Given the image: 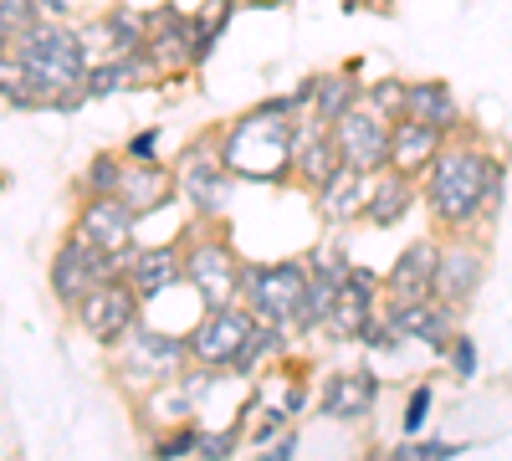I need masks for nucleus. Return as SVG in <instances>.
Returning a JSON list of instances; mask_svg holds the SVG:
<instances>
[{"mask_svg": "<svg viewBox=\"0 0 512 461\" xmlns=\"http://www.w3.org/2000/svg\"><path fill=\"white\" fill-rule=\"evenodd\" d=\"M420 195L431 205V216L461 236L472 221H482L487 211L502 205V180H507V164L497 154H487L482 144H441L431 170L420 175Z\"/></svg>", "mask_w": 512, "mask_h": 461, "instance_id": "nucleus-1", "label": "nucleus"}, {"mask_svg": "<svg viewBox=\"0 0 512 461\" xmlns=\"http://www.w3.org/2000/svg\"><path fill=\"white\" fill-rule=\"evenodd\" d=\"M297 103L292 98H272V103H256L246 108L236 123L216 134L221 144V159L236 180H251V185H277L292 175V123Z\"/></svg>", "mask_w": 512, "mask_h": 461, "instance_id": "nucleus-2", "label": "nucleus"}, {"mask_svg": "<svg viewBox=\"0 0 512 461\" xmlns=\"http://www.w3.org/2000/svg\"><path fill=\"white\" fill-rule=\"evenodd\" d=\"M11 52L21 57V67L41 82V93H47V108L67 93H82V77H88V47H82V36L72 21H57V16H36L16 41Z\"/></svg>", "mask_w": 512, "mask_h": 461, "instance_id": "nucleus-3", "label": "nucleus"}, {"mask_svg": "<svg viewBox=\"0 0 512 461\" xmlns=\"http://www.w3.org/2000/svg\"><path fill=\"white\" fill-rule=\"evenodd\" d=\"M313 267L308 257L297 262H246L241 267V308L256 323H272V328H292L297 298H303Z\"/></svg>", "mask_w": 512, "mask_h": 461, "instance_id": "nucleus-4", "label": "nucleus"}, {"mask_svg": "<svg viewBox=\"0 0 512 461\" xmlns=\"http://www.w3.org/2000/svg\"><path fill=\"white\" fill-rule=\"evenodd\" d=\"M118 349V380L128 385V390H154V385H169V380H180L185 374V364H190V344L185 339H169V333H159V328H128L123 339L113 344Z\"/></svg>", "mask_w": 512, "mask_h": 461, "instance_id": "nucleus-5", "label": "nucleus"}, {"mask_svg": "<svg viewBox=\"0 0 512 461\" xmlns=\"http://www.w3.org/2000/svg\"><path fill=\"white\" fill-rule=\"evenodd\" d=\"M175 185H180V195L195 205V211H200L205 221L226 216L231 190H236V175L226 170L216 134H210V139H195V144L180 154V164H175Z\"/></svg>", "mask_w": 512, "mask_h": 461, "instance_id": "nucleus-6", "label": "nucleus"}, {"mask_svg": "<svg viewBox=\"0 0 512 461\" xmlns=\"http://www.w3.org/2000/svg\"><path fill=\"white\" fill-rule=\"evenodd\" d=\"M180 267H185V282L200 292L205 308H231L241 303V257L221 241V236H200L180 251Z\"/></svg>", "mask_w": 512, "mask_h": 461, "instance_id": "nucleus-7", "label": "nucleus"}, {"mask_svg": "<svg viewBox=\"0 0 512 461\" xmlns=\"http://www.w3.org/2000/svg\"><path fill=\"white\" fill-rule=\"evenodd\" d=\"M113 277H123V257H118V251L88 246L82 236H67L57 246V257H52V292H57L62 308H77L93 287H103Z\"/></svg>", "mask_w": 512, "mask_h": 461, "instance_id": "nucleus-8", "label": "nucleus"}, {"mask_svg": "<svg viewBox=\"0 0 512 461\" xmlns=\"http://www.w3.org/2000/svg\"><path fill=\"white\" fill-rule=\"evenodd\" d=\"M251 328H256V318L241 308V303H231V308H205V318L190 328V364H200V369H236V359H241V349H246V339H251Z\"/></svg>", "mask_w": 512, "mask_h": 461, "instance_id": "nucleus-9", "label": "nucleus"}, {"mask_svg": "<svg viewBox=\"0 0 512 461\" xmlns=\"http://www.w3.org/2000/svg\"><path fill=\"white\" fill-rule=\"evenodd\" d=\"M333 144H338V159L359 175H379L390 170V123H384L374 108H354L333 123Z\"/></svg>", "mask_w": 512, "mask_h": 461, "instance_id": "nucleus-10", "label": "nucleus"}, {"mask_svg": "<svg viewBox=\"0 0 512 461\" xmlns=\"http://www.w3.org/2000/svg\"><path fill=\"white\" fill-rule=\"evenodd\" d=\"M72 318L82 323V333H88V339H98V344H118L123 333L139 323V292L128 287L123 277H113V282L93 287L88 298L72 308Z\"/></svg>", "mask_w": 512, "mask_h": 461, "instance_id": "nucleus-11", "label": "nucleus"}, {"mask_svg": "<svg viewBox=\"0 0 512 461\" xmlns=\"http://www.w3.org/2000/svg\"><path fill=\"white\" fill-rule=\"evenodd\" d=\"M384 318H390V328L400 333V339L431 344L436 354H446L451 339H456V308L441 303V298H395L390 308H384Z\"/></svg>", "mask_w": 512, "mask_h": 461, "instance_id": "nucleus-12", "label": "nucleus"}, {"mask_svg": "<svg viewBox=\"0 0 512 461\" xmlns=\"http://www.w3.org/2000/svg\"><path fill=\"white\" fill-rule=\"evenodd\" d=\"M134 231H139V216L118 195H88L77 211V226H72V236H82L98 251H118V257L134 246Z\"/></svg>", "mask_w": 512, "mask_h": 461, "instance_id": "nucleus-13", "label": "nucleus"}, {"mask_svg": "<svg viewBox=\"0 0 512 461\" xmlns=\"http://www.w3.org/2000/svg\"><path fill=\"white\" fill-rule=\"evenodd\" d=\"M292 103L297 108H308L318 123H333L344 118V113H354L359 103H364V88H359V67H344V72H318V77H308L303 88L292 93Z\"/></svg>", "mask_w": 512, "mask_h": 461, "instance_id": "nucleus-14", "label": "nucleus"}, {"mask_svg": "<svg viewBox=\"0 0 512 461\" xmlns=\"http://www.w3.org/2000/svg\"><path fill=\"white\" fill-rule=\"evenodd\" d=\"M482 277H487V257H482V246L451 236V241L441 246V262H436V298H441V303H451V308L472 303V292L482 287Z\"/></svg>", "mask_w": 512, "mask_h": 461, "instance_id": "nucleus-15", "label": "nucleus"}, {"mask_svg": "<svg viewBox=\"0 0 512 461\" xmlns=\"http://www.w3.org/2000/svg\"><path fill=\"white\" fill-rule=\"evenodd\" d=\"M379 277L369 267H349V277L338 282V303H333V318L328 328L338 333V339H359V333L379 318Z\"/></svg>", "mask_w": 512, "mask_h": 461, "instance_id": "nucleus-16", "label": "nucleus"}, {"mask_svg": "<svg viewBox=\"0 0 512 461\" xmlns=\"http://www.w3.org/2000/svg\"><path fill=\"white\" fill-rule=\"evenodd\" d=\"M338 170H344V159H338V144H333V129L328 123H297L292 134V175L303 180L308 190H323Z\"/></svg>", "mask_w": 512, "mask_h": 461, "instance_id": "nucleus-17", "label": "nucleus"}, {"mask_svg": "<svg viewBox=\"0 0 512 461\" xmlns=\"http://www.w3.org/2000/svg\"><path fill=\"white\" fill-rule=\"evenodd\" d=\"M180 277H185V267H180L175 246H128L123 251V282L139 292V303L159 298V292L175 287Z\"/></svg>", "mask_w": 512, "mask_h": 461, "instance_id": "nucleus-18", "label": "nucleus"}, {"mask_svg": "<svg viewBox=\"0 0 512 461\" xmlns=\"http://www.w3.org/2000/svg\"><path fill=\"white\" fill-rule=\"evenodd\" d=\"M446 144L441 129H431V123H415V118H395L390 123V170L420 180L425 170H431L436 149Z\"/></svg>", "mask_w": 512, "mask_h": 461, "instance_id": "nucleus-19", "label": "nucleus"}, {"mask_svg": "<svg viewBox=\"0 0 512 461\" xmlns=\"http://www.w3.org/2000/svg\"><path fill=\"white\" fill-rule=\"evenodd\" d=\"M436 262H441V241L405 246L390 277H384V292L390 298H436Z\"/></svg>", "mask_w": 512, "mask_h": 461, "instance_id": "nucleus-20", "label": "nucleus"}, {"mask_svg": "<svg viewBox=\"0 0 512 461\" xmlns=\"http://www.w3.org/2000/svg\"><path fill=\"white\" fill-rule=\"evenodd\" d=\"M420 200V185L410 180V175H400V170H379L374 180H369V205H364V221L369 226H400L405 216H410V205Z\"/></svg>", "mask_w": 512, "mask_h": 461, "instance_id": "nucleus-21", "label": "nucleus"}, {"mask_svg": "<svg viewBox=\"0 0 512 461\" xmlns=\"http://www.w3.org/2000/svg\"><path fill=\"white\" fill-rule=\"evenodd\" d=\"M369 180L374 175H359V170H338L323 190H313L318 195V216L328 221V226H349V221H364V205H369Z\"/></svg>", "mask_w": 512, "mask_h": 461, "instance_id": "nucleus-22", "label": "nucleus"}, {"mask_svg": "<svg viewBox=\"0 0 512 461\" xmlns=\"http://www.w3.org/2000/svg\"><path fill=\"white\" fill-rule=\"evenodd\" d=\"M175 190H180L175 175L159 170V164H128L123 185H118V200H123L134 216H154V211H164V205L175 200Z\"/></svg>", "mask_w": 512, "mask_h": 461, "instance_id": "nucleus-23", "label": "nucleus"}, {"mask_svg": "<svg viewBox=\"0 0 512 461\" xmlns=\"http://www.w3.org/2000/svg\"><path fill=\"white\" fill-rule=\"evenodd\" d=\"M154 67L144 62V52L134 57H108V62H88V77H82V98H113V93H128L149 82Z\"/></svg>", "mask_w": 512, "mask_h": 461, "instance_id": "nucleus-24", "label": "nucleus"}, {"mask_svg": "<svg viewBox=\"0 0 512 461\" xmlns=\"http://www.w3.org/2000/svg\"><path fill=\"white\" fill-rule=\"evenodd\" d=\"M405 118L431 123L441 134H456L461 129V103L451 98L446 82H410L405 88Z\"/></svg>", "mask_w": 512, "mask_h": 461, "instance_id": "nucleus-25", "label": "nucleus"}, {"mask_svg": "<svg viewBox=\"0 0 512 461\" xmlns=\"http://www.w3.org/2000/svg\"><path fill=\"white\" fill-rule=\"evenodd\" d=\"M374 400H379L374 374H333L323 385V415H333V421H359L374 410Z\"/></svg>", "mask_w": 512, "mask_h": 461, "instance_id": "nucleus-26", "label": "nucleus"}, {"mask_svg": "<svg viewBox=\"0 0 512 461\" xmlns=\"http://www.w3.org/2000/svg\"><path fill=\"white\" fill-rule=\"evenodd\" d=\"M0 98L16 103V108H47V93H41V82L21 67V57L6 47L0 52Z\"/></svg>", "mask_w": 512, "mask_h": 461, "instance_id": "nucleus-27", "label": "nucleus"}, {"mask_svg": "<svg viewBox=\"0 0 512 461\" xmlns=\"http://www.w3.org/2000/svg\"><path fill=\"white\" fill-rule=\"evenodd\" d=\"M123 170H128L123 154H98V159L88 164V175H82V195H118Z\"/></svg>", "mask_w": 512, "mask_h": 461, "instance_id": "nucleus-28", "label": "nucleus"}, {"mask_svg": "<svg viewBox=\"0 0 512 461\" xmlns=\"http://www.w3.org/2000/svg\"><path fill=\"white\" fill-rule=\"evenodd\" d=\"M405 88H410V82L384 77V82H374V88L364 93V108H374L384 123H395V118H405Z\"/></svg>", "mask_w": 512, "mask_h": 461, "instance_id": "nucleus-29", "label": "nucleus"}, {"mask_svg": "<svg viewBox=\"0 0 512 461\" xmlns=\"http://www.w3.org/2000/svg\"><path fill=\"white\" fill-rule=\"evenodd\" d=\"M36 0H0V47H11V41L36 21Z\"/></svg>", "mask_w": 512, "mask_h": 461, "instance_id": "nucleus-30", "label": "nucleus"}, {"mask_svg": "<svg viewBox=\"0 0 512 461\" xmlns=\"http://www.w3.org/2000/svg\"><path fill=\"white\" fill-rule=\"evenodd\" d=\"M195 446H200V426H185V421H180V426H169V436L154 446V456H159V461H175V456H190Z\"/></svg>", "mask_w": 512, "mask_h": 461, "instance_id": "nucleus-31", "label": "nucleus"}, {"mask_svg": "<svg viewBox=\"0 0 512 461\" xmlns=\"http://www.w3.org/2000/svg\"><path fill=\"white\" fill-rule=\"evenodd\" d=\"M431 405H436V390H431V385H415V390H410V405H405V436H420V431H425V415H431Z\"/></svg>", "mask_w": 512, "mask_h": 461, "instance_id": "nucleus-32", "label": "nucleus"}, {"mask_svg": "<svg viewBox=\"0 0 512 461\" xmlns=\"http://www.w3.org/2000/svg\"><path fill=\"white\" fill-rule=\"evenodd\" d=\"M451 456H461V446L451 441H410L395 451V461H451Z\"/></svg>", "mask_w": 512, "mask_h": 461, "instance_id": "nucleus-33", "label": "nucleus"}, {"mask_svg": "<svg viewBox=\"0 0 512 461\" xmlns=\"http://www.w3.org/2000/svg\"><path fill=\"white\" fill-rule=\"evenodd\" d=\"M154 149H159V129H139L134 139L123 144V159L128 164H154Z\"/></svg>", "mask_w": 512, "mask_h": 461, "instance_id": "nucleus-34", "label": "nucleus"}, {"mask_svg": "<svg viewBox=\"0 0 512 461\" xmlns=\"http://www.w3.org/2000/svg\"><path fill=\"white\" fill-rule=\"evenodd\" d=\"M451 364H456L461 380H472V374H477V349H472L466 333H456V339H451Z\"/></svg>", "mask_w": 512, "mask_h": 461, "instance_id": "nucleus-35", "label": "nucleus"}, {"mask_svg": "<svg viewBox=\"0 0 512 461\" xmlns=\"http://www.w3.org/2000/svg\"><path fill=\"white\" fill-rule=\"evenodd\" d=\"M231 446H236V436H231V431H216V436H200L195 451H200L205 461H221V456H231Z\"/></svg>", "mask_w": 512, "mask_h": 461, "instance_id": "nucleus-36", "label": "nucleus"}, {"mask_svg": "<svg viewBox=\"0 0 512 461\" xmlns=\"http://www.w3.org/2000/svg\"><path fill=\"white\" fill-rule=\"evenodd\" d=\"M47 16H57V21H67V16H77V6H88V0H36Z\"/></svg>", "mask_w": 512, "mask_h": 461, "instance_id": "nucleus-37", "label": "nucleus"}, {"mask_svg": "<svg viewBox=\"0 0 512 461\" xmlns=\"http://www.w3.org/2000/svg\"><path fill=\"white\" fill-rule=\"evenodd\" d=\"M88 6H103L108 11V6H118V0H88Z\"/></svg>", "mask_w": 512, "mask_h": 461, "instance_id": "nucleus-38", "label": "nucleus"}, {"mask_svg": "<svg viewBox=\"0 0 512 461\" xmlns=\"http://www.w3.org/2000/svg\"><path fill=\"white\" fill-rule=\"evenodd\" d=\"M369 461H395V451H390V456H384V451H379V456H369Z\"/></svg>", "mask_w": 512, "mask_h": 461, "instance_id": "nucleus-39", "label": "nucleus"}]
</instances>
